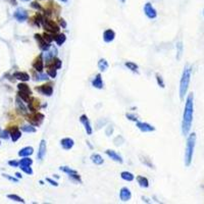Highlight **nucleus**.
<instances>
[{"instance_id": "f257e3e1", "label": "nucleus", "mask_w": 204, "mask_h": 204, "mask_svg": "<svg viewBox=\"0 0 204 204\" xmlns=\"http://www.w3.org/2000/svg\"><path fill=\"white\" fill-rule=\"evenodd\" d=\"M193 93L188 95L185 104L184 115H183V121H182V132L183 135L187 136L191 130L192 121H193V112H194V102H193Z\"/></svg>"}, {"instance_id": "f03ea898", "label": "nucleus", "mask_w": 204, "mask_h": 204, "mask_svg": "<svg viewBox=\"0 0 204 204\" xmlns=\"http://www.w3.org/2000/svg\"><path fill=\"white\" fill-rule=\"evenodd\" d=\"M195 144H196V134L195 133H192V134L189 135L188 140H187L186 151H185V165L186 166H190L191 162H192L194 149H195Z\"/></svg>"}, {"instance_id": "7ed1b4c3", "label": "nucleus", "mask_w": 204, "mask_h": 204, "mask_svg": "<svg viewBox=\"0 0 204 204\" xmlns=\"http://www.w3.org/2000/svg\"><path fill=\"white\" fill-rule=\"evenodd\" d=\"M190 79H191V67L189 65H186L183 72L182 78H181V82H180V98L184 99L185 95H186L187 91H188L189 84H190Z\"/></svg>"}, {"instance_id": "20e7f679", "label": "nucleus", "mask_w": 204, "mask_h": 204, "mask_svg": "<svg viewBox=\"0 0 204 204\" xmlns=\"http://www.w3.org/2000/svg\"><path fill=\"white\" fill-rule=\"evenodd\" d=\"M43 27H44L45 31L48 32V33H52V34H57L60 30L59 26L54 22L53 20H49V18H43Z\"/></svg>"}, {"instance_id": "39448f33", "label": "nucleus", "mask_w": 204, "mask_h": 204, "mask_svg": "<svg viewBox=\"0 0 204 204\" xmlns=\"http://www.w3.org/2000/svg\"><path fill=\"white\" fill-rule=\"evenodd\" d=\"M44 115L41 113V112H33L32 115H28L27 117V121L30 123V125L34 127H38L42 123L43 119H44Z\"/></svg>"}, {"instance_id": "423d86ee", "label": "nucleus", "mask_w": 204, "mask_h": 204, "mask_svg": "<svg viewBox=\"0 0 204 204\" xmlns=\"http://www.w3.org/2000/svg\"><path fill=\"white\" fill-rule=\"evenodd\" d=\"M35 39L37 40L39 47H40V49L42 50V51H47V50L51 47V46H50V43L46 42V41L44 40V38H43V36H41L39 34H35Z\"/></svg>"}, {"instance_id": "0eeeda50", "label": "nucleus", "mask_w": 204, "mask_h": 204, "mask_svg": "<svg viewBox=\"0 0 204 204\" xmlns=\"http://www.w3.org/2000/svg\"><path fill=\"white\" fill-rule=\"evenodd\" d=\"M14 16L18 22H25V20H28V18H29V14H28V12L24 8H18L14 11Z\"/></svg>"}, {"instance_id": "6e6552de", "label": "nucleus", "mask_w": 204, "mask_h": 204, "mask_svg": "<svg viewBox=\"0 0 204 204\" xmlns=\"http://www.w3.org/2000/svg\"><path fill=\"white\" fill-rule=\"evenodd\" d=\"M7 131H8V134H9V136H10L11 140H12L14 142H16L20 137H22V133H20V129H18V127H16V126L10 127Z\"/></svg>"}, {"instance_id": "1a4fd4ad", "label": "nucleus", "mask_w": 204, "mask_h": 204, "mask_svg": "<svg viewBox=\"0 0 204 204\" xmlns=\"http://www.w3.org/2000/svg\"><path fill=\"white\" fill-rule=\"evenodd\" d=\"M144 12H145V14L147 16V18H155L157 16V12L156 10H155V8L152 6V4L151 3H146L145 6H144Z\"/></svg>"}, {"instance_id": "9d476101", "label": "nucleus", "mask_w": 204, "mask_h": 204, "mask_svg": "<svg viewBox=\"0 0 204 204\" xmlns=\"http://www.w3.org/2000/svg\"><path fill=\"white\" fill-rule=\"evenodd\" d=\"M80 121H81V123L84 125V127H85L86 133H87L88 135H92L93 129H92V127H91V123H90V121H89V119H88L87 115H81V117H80Z\"/></svg>"}, {"instance_id": "9b49d317", "label": "nucleus", "mask_w": 204, "mask_h": 204, "mask_svg": "<svg viewBox=\"0 0 204 204\" xmlns=\"http://www.w3.org/2000/svg\"><path fill=\"white\" fill-rule=\"evenodd\" d=\"M131 197H132V193H131L130 189L127 188V187H123L121 189V191H119V198H121V201H129L131 199Z\"/></svg>"}, {"instance_id": "f8f14e48", "label": "nucleus", "mask_w": 204, "mask_h": 204, "mask_svg": "<svg viewBox=\"0 0 204 204\" xmlns=\"http://www.w3.org/2000/svg\"><path fill=\"white\" fill-rule=\"evenodd\" d=\"M61 60L58 58H56V57H53V58L49 59V60L46 61V66H47V68H50V67H52V68H55V70H58V68H60L61 67Z\"/></svg>"}, {"instance_id": "ddd939ff", "label": "nucleus", "mask_w": 204, "mask_h": 204, "mask_svg": "<svg viewBox=\"0 0 204 204\" xmlns=\"http://www.w3.org/2000/svg\"><path fill=\"white\" fill-rule=\"evenodd\" d=\"M33 67L35 68V70L39 73H42L43 72V68H44V62H43V57H42V54L39 55L33 62Z\"/></svg>"}, {"instance_id": "4468645a", "label": "nucleus", "mask_w": 204, "mask_h": 204, "mask_svg": "<svg viewBox=\"0 0 204 204\" xmlns=\"http://www.w3.org/2000/svg\"><path fill=\"white\" fill-rule=\"evenodd\" d=\"M46 150H47V146H46V141L45 140H41L40 142V146H39V151H38V157L39 160H43L44 159L45 155H46Z\"/></svg>"}, {"instance_id": "2eb2a0df", "label": "nucleus", "mask_w": 204, "mask_h": 204, "mask_svg": "<svg viewBox=\"0 0 204 204\" xmlns=\"http://www.w3.org/2000/svg\"><path fill=\"white\" fill-rule=\"evenodd\" d=\"M16 109H18V111L20 112V113H22V115H27L28 113L27 107H26V105L24 104V101H22L18 96L16 97Z\"/></svg>"}, {"instance_id": "dca6fc26", "label": "nucleus", "mask_w": 204, "mask_h": 204, "mask_svg": "<svg viewBox=\"0 0 204 204\" xmlns=\"http://www.w3.org/2000/svg\"><path fill=\"white\" fill-rule=\"evenodd\" d=\"M36 90L41 92L43 95H46V96H51L52 93H53V88H52L51 85H42L39 88L37 87Z\"/></svg>"}, {"instance_id": "f3484780", "label": "nucleus", "mask_w": 204, "mask_h": 204, "mask_svg": "<svg viewBox=\"0 0 204 204\" xmlns=\"http://www.w3.org/2000/svg\"><path fill=\"white\" fill-rule=\"evenodd\" d=\"M74 140L72 138H63L60 141V145L64 150H70L74 147Z\"/></svg>"}, {"instance_id": "a211bd4d", "label": "nucleus", "mask_w": 204, "mask_h": 204, "mask_svg": "<svg viewBox=\"0 0 204 204\" xmlns=\"http://www.w3.org/2000/svg\"><path fill=\"white\" fill-rule=\"evenodd\" d=\"M137 128L139 129L140 131L144 132V133H146V132H153V131L155 130L154 127L151 126V125H149V123H139V121H137Z\"/></svg>"}, {"instance_id": "6ab92c4d", "label": "nucleus", "mask_w": 204, "mask_h": 204, "mask_svg": "<svg viewBox=\"0 0 204 204\" xmlns=\"http://www.w3.org/2000/svg\"><path fill=\"white\" fill-rule=\"evenodd\" d=\"M105 153L107 154L108 157H110V158H111L112 160H115V161H117V162H119V163H123V158H121V156L119 154H117L115 151L108 149V150L105 151Z\"/></svg>"}, {"instance_id": "aec40b11", "label": "nucleus", "mask_w": 204, "mask_h": 204, "mask_svg": "<svg viewBox=\"0 0 204 204\" xmlns=\"http://www.w3.org/2000/svg\"><path fill=\"white\" fill-rule=\"evenodd\" d=\"M115 31H112L111 29L106 30L103 33V40L104 42L106 43H110L111 41H113L115 40Z\"/></svg>"}, {"instance_id": "412c9836", "label": "nucleus", "mask_w": 204, "mask_h": 204, "mask_svg": "<svg viewBox=\"0 0 204 204\" xmlns=\"http://www.w3.org/2000/svg\"><path fill=\"white\" fill-rule=\"evenodd\" d=\"M92 86L94 88H97V89H102L103 88V81H102V78H101L100 74L96 75V77L92 81Z\"/></svg>"}, {"instance_id": "4be33fe9", "label": "nucleus", "mask_w": 204, "mask_h": 204, "mask_svg": "<svg viewBox=\"0 0 204 204\" xmlns=\"http://www.w3.org/2000/svg\"><path fill=\"white\" fill-rule=\"evenodd\" d=\"M33 152H34L33 147H31V146H27V147H25V148L20 149V152H18V156L27 157V156H30V155L33 154Z\"/></svg>"}, {"instance_id": "5701e85b", "label": "nucleus", "mask_w": 204, "mask_h": 204, "mask_svg": "<svg viewBox=\"0 0 204 204\" xmlns=\"http://www.w3.org/2000/svg\"><path fill=\"white\" fill-rule=\"evenodd\" d=\"M14 77L18 80L22 82H27L30 80V76L27 74V73H24V72H16L14 74Z\"/></svg>"}, {"instance_id": "b1692460", "label": "nucleus", "mask_w": 204, "mask_h": 204, "mask_svg": "<svg viewBox=\"0 0 204 204\" xmlns=\"http://www.w3.org/2000/svg\"><path fill=\"white\" fill-rule=\"evenodd\" d=\"M90 158H91V160H92L93 163L97 164V165H101V164L104 162L103 158H102V157H101V155L98 154V153H93V154L91 155V157H90Z\"/></svg>"}, {"instance_id": "393cba45", "label": "nucleus", "mask_w": 204, "mask_h": 204, "mask_svg": "<svg viewBox=\"0 0 204 204\" xmlns=\"http://www.w3.org/2000/svg\"><path fill=\"white\" fill-rule=\"evenodd\" d=\"M56 53H57V50H56L55 48H51V47H50L49 49L47 50V51H45V60L47 61V60H49V59L55 57Z\"/></svg>"}, {"instance_id": "a878e982", "label": "nucleus", "mask_w": 204, "mask_h": 204, "mask_svg": "<svg viewBox=\"0 0 204 204\" xmlns=\"http://www.w3.org/2000/svg\"><path fill=\"white\" fill-rule=\"evenodd\" d=\"M137 182L142 188H148L149 187V181L147 180V178L143 177V176H138Z\"/></svg>"}, {"instance_id": "bb28decb", "label": "nucleus", "mask_w": 204, "mask_h": 204, "mask_svg": "<svg viewBox=\"0 0 204 204\" xmlns=\"http://www.w3.org/2000/svg\"><path fill=\"white\" fill-rule=\"evenodd\" d=\"M66 38H65L64 34H57V35H54V41L56 42V44L58 46H61L63 43L65 42Z\"/></svg>"}, {"instance_id": "cd10ccee", "label": "nucleus", "mask_w": 204, "mask_h": 204, "mask_svg": "<svg viewBox=\"0 0 204 204\" xmlns=\"http://www.w3.org/2000/svg\"><path fill=\"white\" fill-rule=\"evenodd\" d=\"M121 177L123 180L128 181V182H132L133 180L135 179V176L133 175L132 173H130V171H123V173L121 174Z\"/></svg>"}, {"instance_id": "c85d7f7f", "label": "nucleus", "mask_w": 204, "mask_h": 204, "mask_svg": "<svg viewBox=\"0 0 204 204\" xmlns=\"http://www.w3.org/2000/svg\"><path fill=\"white\" fill-rule=\"evenodd\" d=\"M18 91H22V92H25V93H27V94H29V95H31V94H32L31 89H30L29 86H28L27 84H24V83L18 84Z\"/></svg>"}, {"instance_id": "c756f323", "label": "nucleus", "mask_w": 204, "mask_h": 204, "mask_svg": "<svg viewBox=\"0 0 204 204\" xmlns=\"http://www.w3.org/2000/svg\"><path fill=\"white\" fill-rule=\"evenodd\" d=\"M98 68L101 70V72H105L108 68V62L106 61V59L101 58L100 60L98 61Z\"/></svg>"}, {"instance_id": "7c9ffc66", "label": "nucleus", "mask_w": 204, "mask_h": 204, "mask_svg": "<svg viewBox=\"0 0 204 204\" xmlns=\"http://www.w3.org/2000/svg\"><path fill=\"white\" fill-rule=\"evenodd\" d=\"M32 20H34V25H36V26H38V27H40L41 24H42V22H43V18L41 16V14H35V16L32 18Z\"/></svg>"}, {"instance_id": "2f4dec72", "label": "nucleus", "mask_w": 204, "mask_h": 204, "mask_svg": "<svg viewBox=\"0 0 204 204\" xmlns=\"http://www.w3.org/2000/svg\"><path fill=\"white\" fill-rule=\"evenodd\" d=\"M18 97H20V99H22L24 102H28L29 103L30 102V96L31 95H29V94H27V93H25V92H22V91H18Z\"/></svg>"}, {"instance_id": "473e14b6", "label": "nucleus", "mask_w": 204, "mask_h": 204, "mask_svg": "<svg viewBox=\"0 0 204 204\" xmlns=\"http://www.w3.org/2000/svg\"><path fill=\"white\" fill-rule=\"evenodd\" d=\"M7 198L10 200H14V201L16 202H20V203H25V200L22 199V198H20V196L16 195V194H9V195H7Z\"/></svg>"}, {"instance_id": "72a5a7b5", "label": "nucleus", "mask_w": 204, "mask_h": 204, "mask_svg": "<svg viewBox=\"0 0 204 204\" xmlns=\"http://www.w3.org/2000/svg\"><path fill=\"white\" fill-rule=\"evenodd\" d=\"M59 169H60L61 171H63V173L67 174L68 176L74 175V174H77V171H75V169H73V168L68 167V166H61Z\"/></svg>"}, {"instance_id": "f704fd0d", "label": "nucleus", "mask_w": 204, "mask_h": 204, "mask_svg": "<svg viewBox=\"0 0 204 204\" xmlns=\"http://www.w3.org/2000/svg\"><path fill=\"white\" fill-rule=\"evenodd\" d=\"M125 65L128 67L129 70H132V72H137L138 70V65L135 62H132V61H127V62L125 63Z\"/></svg>"}, {"instance_id": "c9c22d12", "label": "nucleus", "mask_w": 204, "mask_h": 204, "mask_svg": "<svg viewBox=\"0 0 204 204\" xmlns=\"http://www.w3.org/2000/svg\"><path fill=\"white\" fill-rule=\"evenodd\" d=\"M22 131L26 133H35L36 132V128L34 126H32V125H28V126H22Z\"/></svg>"}, {"instance_id": "e433bc0d", "label": "nucleus", "mask_w": 204, "mask_h": 204, "mask_svg": "<svg viewBox=\"0 0 204 204\" xmlns=\"http://www.w3.org/2000/svg\"><path fill=\"white\" fill-rule=\"evenodd\" d=\"M18 162H20V165H32V163H33V160L27 156V157H24V158H22V159H20Z\"/></svg>"}, {"instance_id": "4c0bfd02", "label": "nucleus", "mask_w": 204, "mask_h": 204, "mask_svg": "<svg viewBox=\"0 0 204 204\" xmlns=\"http://www.w3.org/2000/svg\"><path fill=\"white\" fill-rule=\"evenodd\" d=\"M43 38H44V40L46 41V42L48 43H51L52 41L54 40V34L52 33H44L43 34Z\"/></svg>"}, {"instance_id": "58836bf2", "label": "nucleus", "mask_w": 204, "mask_h": 204, "mask_svg": "<svg viewBox=\"0 0 204 204\" xmlns=\"http://www.w3.org/2000/svg\"><path fill=\"white\" fill-rule=\"evenodd\" d=\"M20 169L25 171L27 175H33V169H32L31 165H20Z\"/></svg>"}, {"instance_id": "ea45409f", "label": "nucleus", "mask_w": 204, "mask_h": 204, "mask_svg": "<svg viewBox=\"0 0 204 204\" xmlns=\"http://www.w3.org/2000/svg\"><path fill=\"white\" fill-rule=\"evenodd\" d=\"M47 75L50 77V78H55L56 75H57V73H56V70L55 68H52V67H50V68H48L47 70Z\"/></svg>"}, {"instance_id": "a19ab883", "label": "nucleus", "mask_w": 204, "mask_h": 204, "mask_svg": "<svg viewBox=\"0 0 204 204\" xmlns=\"http://www.w3.org/2000/svg\"><path fill=\"white\" fill-rule=\"evenodd\" d=\"M177 47H178V56H177V58L180 59V58H181V55H182V52H183V45H182V43H181V42L178 43Z\"/></svg>"}, {"instance_id": "79ce46f5", "label": "nucleus", "mask_w": 204, "mask_h": 204, "mask_svg": "<svg viewBox=\"0 0 204 204\" xmlns=\"http://www.w3.org/2000/svg\"><path fill=\"white\" fill-rule=\"evenodd\" d=\"M156 80H157V84L160 86L161 88H164L165 86H164V82H163V80H162V78H161V76H159V75L157 74L156 75Z\"/></svg>"}, {"instance_id": "37998d69", "label": "nucleus", "mask_w": 204, "mask_h": 204, "mask_svg": "<svg viewBox=\"0 0 204 204\" xmlns=\"http://www.w3.org/2000/svg\"><path fill=\"white\" fill-rule=\"evenodd\" d=\"M0 137L3 138V139H8V137H9L8 131H6V130L1 131L0 130Z\"/></svg>"}, {"instance_id": "c03bdc74", "label": "nucleus", "mask_w": 204, "mask_h": 204, "mask_svg": "<svg viewBox=\"0 0 204 204\" xmlns=\"http://www.w3.org/2000/svg\"><path fill=\"white\" fill-rule=\"evenodd\" d=\"M126 117H127V119H130V121H138L137 117H136V115H133V113H127Z\"/></svg>"}, {"instance_id": "a18cd8bd", "label": "nucleus", "mask_w": 204, "mask_h": 204, "mask_svg": "<svg viewBox=\"0 0 204 204\" xmlns=\"http://www.w3.org/2000/svg\"><path fill=\"white\" fill-rule=\"evenodd\" d=\"M2 176H3L4 178H6V179H8L9 181H11V182H14V183H18V179H16V178H14V177H10V176L6 175V174H3Z\"/></svg>"}, {"instance_id": "49530a36", "label": "nucleus", "mask_w": 204, "mask_h": 204, "mask_svg": "<svg viewBox=\"0 0 204 204\" xmlns=\"http://www.w3.org/2000/svg\"><path fill=\"white\" fill-rule=\"evenodd\" d=\"M8 164L10 166H14V167H18L20 165V162L16 161V160H10V161H8Z\"/></svg>"}, {"instance_id": "de8ad7c7", "label": "nucleus", "mask_w": 204, "mask_h": 204, "mask_svg": "<svg viewBox=\"0 0 204 204\" xmlns=\"http://www.w3.org/2000/svg\"><path fill=\"white\" fill-rule=\"evenodd\" d=\"M37 80H48V75H45V74H42V73H40V75L38 76Z\"/></svg>"}, {"instance_id": "09e8293b", "label": "nucleus", "mask_w": 204, "mask_h": 204, "mask_svg": "<svg viewBox=\"0 0 204 204\" xmlns=\"http://www.w3.org/2000/svg\"><path fill=\"white\" fill-rule=\"evenodd\" d=\"M31 6L33 7V8H36V9H39V10H41V6H40V4L39 3H37V2H32V4H31Z\"/></svg>"}, {"instance_id": "8fccbe9b", "label": "nucleus", "mask_w": 204, "mask_h": 204, "mask_svg": "<svg viewBox=\"0 0 204 204\" xmlns=\"http://www.w3.org/2000/svg\"><path fill=\"white\" fill-rule=\"evenodd\" d=\"M46 181H47L48 183H50V184H51L52 186H55V187L58 186V184H57V182H55V181H53V180L49 179V178H47V179H46Z\"/></svg>"}, {"instance_id": "3c124183", "label": "nucleus", "mask_w": 204, "mask_h": 204, "mask_svg": "<svg viewBox=\"0 0 204 204\" xmlns=\"http://www.w3.org/2000/svg\"><path fill=\"white\" fill-rule=\"evenodd\" d=\"M59 24H60L61 27H63V28L66 27V22H64V20H63V18H60V20H59Z\"/></svg>"}, {"instance_id": "603ef678", "label": "nucleus", "mask_w": 204, "mask_h": 204, "mask_svg": "<svg viewBox=\"0 0 204 204\" xmlns=\"http://www.w3.org/2000/svg\"><path fill=\"white\" fill-rule=\"evenodd\" d=\"M16 178H18V179H22V175H20V173H16Z\"/></svg>"}, {"instance_id": "864d4df0", "label": "nucleus", "mask_w": 204, "mask_h": 204, "mask_svg": "<svg viewBox=\"0 0 204 204\" xmlns=\"http://www.w3.org/2000/svg\"><path fill=\"white\" fill-rule=\"evenodd\" d=\"M9 1H11V3H12L14 5H16V0H9Z\"/></svg>"}, {"instance_id": "5fc2aeb1", "label": "nucleus", "mask_w": 204, "mask_h": 204, "mask_svg": "<svg viewBox=\"0 0 204 204\" xmlns=\"http://www.w3.org/2000/svg\"><path fill=\"white\" fill-rule=\"evenodd\" d=\"M119 1H121V2H123H123H125V1H126V0H119Z\"/></svg>"}, {"instance_id": "6e6d98bb", "label": "nucleus", "mask_w": 204, "mask_h": 204, "mask_svg": "<svg viewBox=\"0 0 204 204\" xmlns=\"http://www.w3.org/2000/svg\"><path fill=\"white\" fill-rule=\"evenodd\" d=\"M61 1H63V2H65V1H67V0H61Z\"/></svg>"}, {"instance_id": "4d7b16f0", "label": "nucleus", "mask_w": 204, "mask_h": 204, "mask_svg": "<svg viewBox=\"0 0 204 204\" xmlns=\"http://www.w3.org/2000/svg\"><path fill=\"white\" fill-rule=\"evenodd\" d=\"M22 1H30V0H22Z\"/></svg>"}]
</instances>
